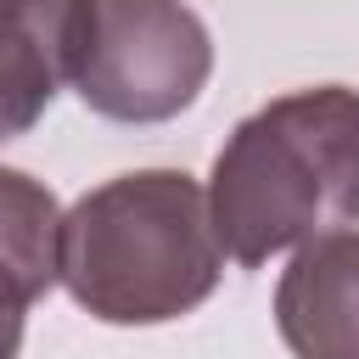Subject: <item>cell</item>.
<instances>
[{
	"instance_id": "obj_1",
	"label": "cell",
	"mask_w": 359,
	"mask_h": 359,
	"mask_svg": "<svg viewBox=\"0 0 359 359\" xmlns=\"http://www.w3.org/2000/svg\"><path fill=\"white\" fill-rule=\"evenodd\" d=\"M208 219L241 269L359 224V90L309 84L230 129L208 174Z\"/></svg>"
},
{
	"instance_id": "obj_2",
	"label": "cell",
	"mask_w": 359,
	"mask_h": 359,
	"mask_svg": "<svg viewBox=\"0 0 359 359\" xmlns=\"http://www.w3.org/2000/svg\"><path fill=\"white\" fill-rule=\"evenodd\" d=\"M224 247L185 168H135L62 213L56 280L101 325H168L213 297Z\"/></svg>"
},
{
	"instance_id": "obj_3",
	"label": "cell",
	"mask_w": 359,
	"mask_h": 359,
	"mask_svg": "<svg viewBox=\"0 0 359 359\" xmlns=\"http://www.w3.org/2000/svg\"><path fill=\"white\" fill-rule=\"evenodd\" d=\"M213 73V34L185 0H95L73 90L112 123L180 118Z\"/></svg>"
},
{
	"instance_id": "obj_4",
	"label": "cell",
	"mask_w": 359,
	"mask_h": 359,
	"mask_svg": "<svg viewBox=\"0 0 359 359\" xmlns=\"http://www.w3.org/2000/svg\"><path fill=\"white\" fill-rule=\"evenodd\" d=\"M95 0H0V140L28 135L73 84Z\"/></svg>"
},
{
	"instance_id": "obj_5",
	"label": "cell",
	"mask_w": 359,
	"mask_h": 359,
	"mask_svg": "<svg viewBox=\"0 0 359 359\" xmlns=\"http://www.w3.org/2000/svg\"><path fill=\"white\" fill-rule=\"evenodd\" d=\"M275 325L297 359H359V224L292 252L275 286Z\"/></svg>"
},
{
	"instance_id": "obj_6",
	"label": "cell",
	"mask_w": 359,
	"mask_h": 359,
	"mask_svg": "<svg viewBox=\"0 0 359 359\" xmlns=\"http://www.w3.org/2000/svg\"><path fill=\"white\" fill-rule=\"evenodd\" d=\"M62 258V208L45 180L0 163V292L34 309L56 286Z\"/></svg>"
},
{
	"instance_id": "obj_7",
	"label": "cell",
	"mask_w": 359,
	"mask_h": 359,
	"mask_svg": "<svg viewBox=\"0 0 359 359\" xmlns=\"http://www.w3.org/2000/svg\"><path fill=\"white\" fill-rule=\"evenodd\" d=\"M22 303L11 292H0V359H17L22 353Z\"/></svg>"
}]
</instances>
